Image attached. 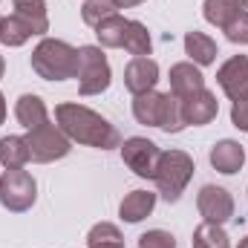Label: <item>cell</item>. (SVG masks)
I'll return each instance as SVG.
<instances>
[{"instance_id": "1", "label": "cell", "mask_w": 248, "mask_h": 248, "mask_svg": "<svg viewBox=\"0 0 248 248\" xmlns=\"http://www.w3.org/2000/svg\"><path fill=\"white\" fill-rule=\"evenodd\" d=\"M55 122H58V127L63 130V136L69 141L98 147V150L122 147V133L101 113H95L84 104H58L55 107Z\"/></svg>"}, {"instance_id": "2", "label": "cell", "mask_w": 248, "mask_h": 248, "mask_svg": "<svg viewBox=\"0 0 248 248\" xmlns=\"http://www.w3.org/2000/svg\"><path fill=\"white\" fill-rule=\"evenodd\" d=\"M32 69L44 81H66L78 75V49L58 38H44L32 52Z\"/></svg>"}, {"instance_id": "3", "label": "cell", "mask_w": 248, "mask_h": 248, "mask_svg": "<svg viewBox=\"0 0 248 248\" xmlns=\"http://www.w3.org/2000/svg\"><path fill=\"white\" fill-rule=\"evenodd\" d=\"M193 170H196L193 159L185 150H162V159H159V168H156V176H153L159 196L165 202H179L190 176H193Z\"/></svg>"}, {"instance_id": "4", "label": "cell", "mask_w": 248, "mask_h": 248, "mask_svg": "<svg viewBox=\"0 0 248 248\" xmlns=\"http://www.w3.org/2000/svg\"><path fill=\"white\" fill-rule=\"evenodd\" d=\"M78 93L81 95H98L110 87L113 72L110 61L101 52V46H81L78 49Z\"/></svg>"}, {"instance_id": "5", "label": "cell", "mask_w": 248, "mask_h": 248, "mask_svg": "<svg viewBox=\"0 0 248 248\" xmlns=\"http://www.w3.org/2000/svg\"><path fill=\"white\" fill-rule=\"evenodd\" d=\"M26 144H29V153H32V162H58L63 156H69L72 150V141L63 136V130L58 124H52L49 119L38 127H32L26 133Z\"/></svg>"}, {"instance_id": "6", "label": "cell", "mask_w": 248, "mask_h": 248, "mask_svg": "<svg viewBox=\"0 0 248 248\" xmlns=\"http://www.w3.org/2000/svg\"><path fill=\"white\" fill-rule=\"evenodd\" d=\"M35 199H38V185H35L29 170L15 168V170H6L0 176V205L6 211L23 214L35 205Z\"/></svg>"}, {"instance_id": "7", "label": "cell", "mask_w": 248, "mask_h": 248, "mask_svg": "<svg viewBox=\"0 0 248 248\" xmlns=\"http://www.w3.org/2000/svg\"><path fill=\"white\" fill-rule=\"evenodd\" d=\"M122 159L139 179H153L156 168H159V159H162V150H159L156 141L133 136V139H127L122 144Z\"/></svg>"}, {"instance_id": "8", "label": "cell", "mask_w": 248, "mask_h": 248, "mask_svg": "<svg viewBox=\"0 0 248 248\" xmlns=\"http://www.w3.org/2000/svg\"><path fill=\"white\" fill-rule=\"evenodd\" d=\"M196 208H199V217L205 222L222 225L234 217V196L219 185H205L196 196Z\"/></svg>"}, {"instance_id": "9", "label": "cell", "mask_w": 248, "mask_h": 248, "mask_svg": "<svg viewBox=\"0 0 248 248\" xmlns=\"http://www.w3.org/2000/svg\"><path fill=\"white\" fill-rule=\"evenodd\" d=\"M217 84L231 101L248 98V55H234L217 69Z\"/></svg>"}, {"instance_id": "10", "label": "cell", "mask_w": 248, "mask_h": 248, "mask_svg": "<svg viewBox=\"0 0 248 248\" xmlns=\"http://www.w3.org/2000/svg\"><path fill=\"white\" fill-rule=\"evenodd\" d=\"M156 81H159V63L153 58H133L124 66V87L133 95L156 90Z\"/></svg>"}, {"instance_id": "11", "label": "cell", "mask_w": 248, "mask_h": 248, "mask_svg": "<svg viewBox=\"0 0 248 248\" xmlns=\"http://www.w3.org/2000/svg\"><path fill=\"white\" fill-rule=\"evenodd\" d=\"M179 101H182L185 124H193V127L214 122L217 113H219V101H217V95L211 90H199V93H193L187 98H179Z\"/></svg>"}, {"instance_id": "12", "label": "cell", "mask_w": 248, "mask_h": 248, "mask_svg": "<svg viewBox=\"0 0 248 248\" xmlns=\"http://www.w3.org/2000/svg\"><path fill=\"white\" fill-rule=\"evenodd\" d=\"M199 90H205V75L199 72L196 63L182 61L170 66V93L176 98H187V95H193Z\"/></svg>"}, {"instance_id": "13", "label": "cell", "mask_w": 248, "mask_h": 248, "mask_svg": "<svg viewBox=\"0 0 248 248\" xmlns=\"http://www.w3.org/2000/svg\"><path fill=\"white\" fill-rule=\"evenodd\" d=\"M211 165H214V170H219V173H225V176L237 173V170L246 165V150H243V144L234 141V139L217 141V144L211 147Z\"/></svg>"}, {"instance_id": "14", "label": "cell", "mask_w": 248, "mask_h": 248, "mask_svg": "<svg viewBox=\"0 0 248 248\" xmlns=\"http://www.w3.org/2000/svg\"><path fill=\"white\" fill-rule=\"evenodd\" d=\"M133 116L136 122L144 124V127H159L162 124V116H165V93H141L133 98Z\"/></svg>"}, {"instance_id": "15", "label": "cell", "mask_w": 248, "mask_h": 248, "mask_svg": "<svg viewBox=\"0 0 248 248\" xmlns=\"http://www.w3.org/2000/svg\"><path fill=\"white\" fill-rule=\"evenodd\" d=\"M153 208H156V193H150V190H133V193H127L122 199L119 217H122L124 222H141L144 217L153 214Z\"/></svg>"}, {"instance_id": "16", "label": "cell", "mask_w": 248, "mask_h": 248, "mask_svg": "<svg viewBox=\"0 0 248 248\" xmlns=\"http://www.w3.org/2000/svg\"><path fill=\"white\" fill-rule=\"evenodd\" d=\"M15 119L23 124L26 130H32V127H38V124H44L49 119V110H46V104L41 101V95L26 93V95H20L17 104H15Z\"/></svg>"}, {"instance_id": "17", "label": "cell", "mask_w": 248, "mask_h": 248, "mask_svg": "<svg viewBox=\"0 0 248 248\" xmlns=\"http://www.w3.org/2000/svg\"><path fill=\"white\" fill-rule=\"evenodd\" d=\"M29 159H32V153H29L26 136H3V139H0V165H3L6 170L23 168Z\"/></svg>"}, {"instance_id": "18", "label": "cell", "mask_w": 248, "mask_h": 248, "mask_svg": "<svg viewBox=\"0 0 248 248\" xmlns=\"http://www.w3.org/2000/svg\"><path fill=\"white\" fill-rule=\"evenodd\" d=\"M185 52L190 55V63L196 66H208L217 61V41L208 38L205 32H187L185 35Z\"/></svg>"}, {"instance_id": "19", "label": "cell", "mask_w": 248, "mask_h": 248, "mask_svg": "<svg viewBox=\"0 0 248 248\" xmlns=\"http://www.w3.org/2000/svg\"><path fill=\"white\" fill-rule=\"evenodd\" d=\"M15 3V15H20L35 35H46L49 32V17H46V0H12Z\"/></svg>"}, {"instance_id": "20", "label": "cell", "mask_w": 248, "mask_h": 248, "mask_svg": "<svg viewBox=\"0 0 248 248\" xmlns=\"http://www.w3.org/2000/svg\"><path fill=\"white\" fill-rule=\"evenodd\" d=\"M32 35H35V29H32L20 15L0 17V44H3V46H23Z\"/></svg>"}, {"instance_id": "21", "label": "cell", "mask_w": 248, "mask_h": 248, "mask_svg": "<svg viewBox=\"0 0 248 248\" xmlns=\"http://www.w3.org/2000/svg\"><path fill=\"white\" fill-rule=\"evenodd\" d=\"M246 6L240 3V0H205V6H202V15H205V20L208 23H214V26H219V29H225L240 12H243Z\"/></svg>"}, {"instance_id": "22", "label": "cell", "mask_w": 248, "mask_h": 248, "mask_svg": "<svg viewBox=\"0 0 248 248\" xmlns=\"http://www.w3.org/2000/svg\"><path fill=\"white\" fill-rule=\"evenodd\" d=\"M127 23H130V20L122 17V15H113V17L101 20V23L95 26V38H98V44H101V46H107V49H122Z\"/></svg>"}, {"instance_id": "23", "label": "cell", "mask_w": 248, "mask_h": 248, "mask_svg": "<svg viewBox=\"0 0 248 248\" xmlns=\"http://www.w3.org/2000/svg\"><path fill=\"white\" fill-rule=\"evenodd\" d=\"M122 49H127L133 58H147V55H150L153 44H150V32H147V26H144L141 20H130V23H127Z\"/></svg>"}, {"instance_id": "24", "label": "cell", "mask_w": 248, "mask_h": 248, "mask_svg": "<svg viewBox=\"0 0 248 248\" xmlns=\"http://www.w3.org/2000/svg\"><path fill=\"white\" fill-rule=\"evenodd\" d=\"M87 248H124V237L119 225L113 222H98L87 234Z\"/></svg>"}, {"instance_id": "25", "label": "cell", "mask_w": 248, "mask_h": 248, "mask_svg": "<svg viewBox=\"0 0 248 248\" xmlns=\"http://www.w3.org/2000/svg\"><path fill=\"white\" fill-rule=\"evenodd\" d=\"M193 248H231V243H228V234L222 231V225L202 222L193 231Z\"/></svg>"}, {"instance_id": "26", "label": "cell", "mask_w": 248, "mask_h": 248, "mask_svg": "<svg viewBox=\"0 0 248 248\" xmlns=\"http://www.w3.org/2000/svg\"><path fill=\"white\" fill-rule=\"evenodd\" d=\"M165 133H182L187 124L185 116H182V101L173 95V93H165V116H162V124H159Z\"/></svg>"}, {"instance_id": "27", "label": "cell", "mask_w": 248, "mask_h": 248, "mask_svg": "<svg viewBox=\"0 0 248 248\" xmlns=\"http://www.w3.org/2000/svg\"><path fill=\"white\" fill-rule=\"evenodd\" d=\"M113 15H119V6H116L113 0H87V3H84V9H81L84 23H87V26H93V29H95L101 20L113 17Z\"/></svg>"}, {"instance_id": "28", "label": "cell", "mask_w": 248, "mask_h": 248, "mask_svg": "<svg viewBox=\"0 0 248 248\" xmlns=\"http://www.w3.org/2000/svg\"><path fill=\"white\" fill-rule=\"evenodd\" d=\"M222 32H225V38H228L231 44L246 46V44H248V12H246V9H243V12H240V15H237L225 29H222Z\"/></svg>"}, {"instance_id": "29", "label": "cell", "mask_w": 248, "mask_h": 248, "mask_svg": "<svg viewBox=\"0 0 248 248\" xmlns=\"http://www.w3.org/2000/svg\"><path fill=\"white\" fill-rule=\"evenodd\" d=\"M139 248H176V237L170 231L153 228V231H147V234L139 237Z\"/></svg>"}, {"instance_id": "30", "label": "cell", "mask_w": 248, "mask_h": 248, "mask_svg": "<svg viewBox=\"0 0 248 248\" xmlns=\"http://www.w3.org/2000/svg\"><path fill=\"white\" fill-rule=\"evenodd\" d=\"M231 124L237 130L248 133V98L246 101H234V107H231Z\"/></svg>"}, {"instance_id": "31", "label": "cell", "mask_w": 248, "mask_h": 248, "mask_svg": "<svg viewBox=\"0 0 248 248\" xmlns=\"http://www.w3.org/2000/svg\"><path fill=\"white\" fill-rule=\"evenodd\" d=\"M119 9H133V6H139V3H144V0H113Z\"/></svg>"}, {"instance_id": "32", "label": "cell", "mask_w": 248, "mask_h": 248, "mask_svg": "<svg viewBox=\"0 0 248 248\" xmlns=\"http://www.w3.org/2000/svg\"><path fill=\"white\" fill-rule=\"evenodd\" d=\"M6 122V101H3V93H0V124Z\"/></svg>"}, {"instance_id": "33", "label": "cell", "mask_w": 248, "mask_h": 248, "mask_svg": "<svg viewBox=\"0 0 248 248\" xmlns=\"http://www.w3.org/2000/svg\"><path fill=\"white\" fill-rule=\"evenodd\" d=\"M3 72H6V63H3V55H0V78H3Z\"/></svg>"}, {"instance_id": "34", "label": "cell", "mask_w": 248, "mask_h": 248, "mask_svg": "<svg viewBox=\"0 0 248 248\" xmlns=\"http://www.w3.org/2000/svg\"><path fill=\"white\" fill-rule=\"evenodd\" d=\"M240 248H248V237H246V240H243V243H240Z\"/></svg>"}, {"instance_id": "35", "label": "cell", "mask_w": 248, "mask_h": 248, "mask_svg": "<svg viewBox=\"0 0 248 248\" xmlns=\"http://www.w3.org/2000/svg\"><path fill=\"white\" fill-rule=\"evenodd\" d=\"M240 3H243V6H248V0H240Z\"/></svg>"}]
</instances>
